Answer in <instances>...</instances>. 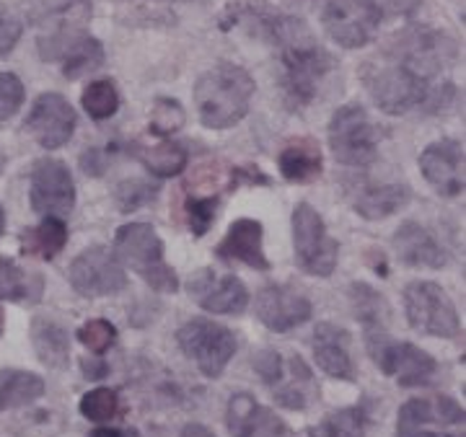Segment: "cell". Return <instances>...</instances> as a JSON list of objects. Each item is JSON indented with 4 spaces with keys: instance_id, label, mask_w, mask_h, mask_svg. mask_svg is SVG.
<instances>
[{
    "instance_id": "cell-1",
    "label": "cell",
    "mask_w": 466,
    "mask_h": 437,
    "mask_svg": "<svg viewBox=\"0 0 466 437\" xmlns=\"http://www.w3.org/2000/svg\"><path fill=\"white\" fill-rule=\"evenodd\" d=\"M456 57V47L446 34L428 26H410L394 34L381 57L363 65V84L373 104L400 117L425 106L438 85L433 81Z\"/></svg>"
},
{
    "instance_id": "cell-2",
    "label": "cell",
    "mask_w": 466,
    "mask_h": 437,
    "mask_svg": "<svg viewBox=\"0 0 466 437\" xmlns=\"http://www.w3.org/2000/svg\"><path fill=\"white\" fill-rule=\"evenodd\" d=\"M265 29L280 52L285 99L293 109L309 106L317 96L319 84L334 67L332 55L319 45L303 18L275 14L265 18Z\"/></svg>"
},
{
    "instance_id": "cell-3",
    "label": "cell",
    "mask_w": 466,
    "mask_h": 437,
    "mask_svg": "<svg viewBox=\"0 0 466 437\" xmlns=\"http://www.w3.org/2000/svg\"><path fill=\"white\" fill-rule=\"evenodd\" d=\"M257 84L241 65L220 63L195 84V106L208 130H228L249 114Z\"/></svg>"
},
{
    "instance_id": "cell-4",
    "label": "cell",
    "mask_w": 466,
    "mask_h": 437,
    "mask_svg": "<svg viewBox=\"0 0 466 437\" xmlns=\"http://www.w3.org/2000/svg\"><path fill=\"white\" fill-rule=\"evenodd\" d=\"M115 253L122 264L158 293H177L179 277L164 262V241L150 223H127L115 235Z\"/></svg>"
},
{
    "instance_id": "cell-5",
    "label": "cell",
    "mask_w": 466,
    "mask_h": 437,
    "mask_svg": "<svg viewBox=\"0 0 466 437\" xmlns=\"http://www.w3.org/2000/svg\"><path fill=\"white\" fill-rule=\"evenodd\" d=\"M329 148L342 166L366 168L379 155V133L360 104L339 106L329 119Z\"/></svg>"
},
{
    "instance_id": "cell-6",
    "label": "cell",
    "mask_w": 466,
    "mask_h": 437,
    "mask_svg": "<svg viewBox=\"0 0 466 437\" xmlns=\"http://www.w3.org/2000/svg\"><path fill=\"white\" fill-rule=\"evenodd\" d=\"M366 344L370 360L404 388L431 383L438 370L435 360L425 350L415 347L412 342H397L383 329H368Z\"/></svg>"
},
{
    "instance_id": "cell-7",
    "label": "cell",
    "mask_w": 466,
    "mask_h": 437,
    "mask_svg": "<svg viewBox=\"0 0 466 437\" xmlns=\"http://www.w3.org/2000/svg\"><path fill=\"white\" fill-rule=\"evenodd\" d=\"M293 252L299 267L311 277H329L337 269L339 243L327 233V225L309 202L293 210Z\"/></svg>"
},
{
    "instance_id": "cell-8",
    "label": "cell",
    "mask_w": 466,
    "mask_h": 437,
    "mask_svg": "<svg viewBox=\"0 0 466 437\" xmlns=\"http://www.w3.org/2000/svg\"><path fill=\"white\" fill-rule=\"evenodd\" d=\"M404 313L410 326L422 334L453 339L461 332V321L451 295L431 280H417L404 287Z\"/></svg>"
},
{
    "instance_id": "cell-9",
    "label": "cell",
    "mask_w": 466,
    "mask_h": 437,
    "mask_svg": "<svg viewBox=\"0 0 466 437\" xmlns=\"http://www.w3.org/2000/svg\"><path fill=\"white\" fill-rule=\"evenodd\" d=\"M383 11L376 0H329L321 14L324 32L342 50H360L373 42Z\"/></svg>"
},
{
    "instance_id": "cell-10",
    "label": "cell",
    "mask_w": 466,
    "mask_h": 437,
    "mask_svg": "<svg viewBox=\"0 0 466 437\" xmlns=\"http://www.w3.org/2000/svg\"><path fill=\"white\" fill-rule=\"evenodd\" d=\"M177 342L205 378H218L236 354V336L231 329L210 319L187 321L177 334Z\"/></svg>"
},
{
    "instance_id": "cell-11",
    "label": "cell",
    "mask_w": 466,
    "mask_h": 437,
    "mask_svg": "<svg viewBox=\"0 0 466 437\" xmlns=\"http://www.w3.org/2000/svg\"><path fill=\"white\" fill-rule=\"evenodd\" d=\"M70 285L84 298H106L127 287V274L106 246H88L70 264Z\"/></svg>"
},
{
    "instance_id": "cell-12",
    "label": "cell",
    "mask_w": 466,
    "mask_h": 437,
    "mask_svg": "<svg viewBox=\"0 0 466 437\" xmlns=\"http://www.w3.org/2000/svg\"><path fill=\"white\" fill-rule=\"evenodd\" d=\"M451 427H464V409L453 399H410L400 409L397 437H464V430L451 432Z\"/></svg>"
},
{
    "instance_id": "cell-13",
    "label": "cell",
    "mask_w": 466,
    "mask_h": 437,
    "mask_svg": "<svg viewBox=\"0 0 466 437\" xmlns=\"http://www.w3.org/2000/svg\"><path fill=\"white\" fill-rule=\"evenodd\" d=\"M29 202L34 213L45 218H63L76 207V184L70 168L57 158H42L32 168Z\"/></svg>"
},
{
    "instance_id": "cell-14",
    "label": "cell",
    "mask_w": 466,
    "mask_h": 437,
    "mask_svg": "<svg viewBox=\"0 0 466 437\" xmlns=\"http://www.w3.org/2000/svg\"><path fill=\"white\" fill-rule=\"evenodd\" d=\"M24 127L45 151H57L67 145V140L76 133V109L63 94H42L34 101Z\"/></svg>"
},
{
    "instance_id": "cell-15",
    "label": "cell",
    "mask_w": 466,
    "mask_h": 437,
    "mask_svg": "<svg viewBox=\"0 0 466 437\" xmlns=\"http://www.w3.org/2000/svg\"><path fill=\"white\" fill-rule=\"evenodd\" d=\"M420 171L438 194L459 197L464 192V145L453 137L431 143L420 155Z\"/></svg>"
},
{
    "instance_id": "cell-16",
    "label": "cell",
    "mask_w": 466,
    "mask_h": 437,
    "mask_svg": "<svg viewBox=\"0 0 466 437\" xmlns=\"http://www.w3.org/2000/svg\"><path fill=\"white\" fill-rule=\"evenodd\" d=\"M257 319L265 323L269 332L285 334L290 329H299L314 316V305L306 295L283 285H267L257 295Z\"/></svg>"
},
{
    "instance_id": "cell-17",
    "label": "cell",
    "mask_w": 466,
    "mask_h": 437,
    "mask_svg": "<svg viewBox=\"0 0 466 437\" xmlns=\"http://www.w3.org/2000/svg\"><path fill=\"white\" fill-rule=\"evenodd\" d=\"M189 293L198 298L205 311L218 313V316H241L249 305V290L236 274L216 277L210 269L198 274Z\"/></svg>"
},
{
    "instance_id": "cell-18",
    "label": "cell",
    "mask_w": 466,
    "mask_h": 437,
    "mask_svg": "<svg viewBox=\"0 0 466 437\" xmlns=\"http://www.w3.org/2000/svg\"><path fill=\"white\" fill-rule=\"evenodd\" d=\"M262 223L254 218H238L233 220L228 233L223 235V241L218 243V256L226 262H244L247 267L267 272L269 269V259L265 256V246H262Z\"/></svg>"
},
{
    "instance_id": "cell-19",
    "label": "cell",
    "mask_w": 466,
    "mask_h": 437,
    "mask_svg": "<svg viewBox=\"0 0 466 437\" xmlns=\"http://www.w3.org/2000/svg\"><path fill=\"white\" fill-rule=\"evenodd\" d=\"M391 241H394V252L400 256V262L407 267L441 269L449 259L443 246L431 235V231L422 228L415 220L401 223Z\"/></svg>"
},
{
    "instance_id": "cell-20",
    "label": "cell",
    "mask_w": 466,
    "mask_h": 437,
    "mask_svg": "<svg viewBox=\"0 0 466 437\" xmlns=\"http://www.w3.org/2000/svg\"><path fill=\"white\" fill-rule=\"evenodd\" d=\"M350 334L334 323H319L314 329V360L327 375L337 381H352Z\"/></svg>"
},
{
    "instance_id": "cell-21",
    "label": "cell",
    "mask_w": 466,
    "mask_h": 437,
    "mask_svg": "<svg viewBox=\"0 0 466 437\" xmlns=\"http://www.w3.org/2000/svg\"><path fill=\"white\" fill-rule=\"evenodd\" d=\"M32 344L39 363H45L47 368H67L70 336H67V329L60 321L50 319V316H36L32 321Z\"/></svg>"
},
{
    "instance_id": "cell-22",
    "label": "cell",
    "mask_w": 466,
    "mask_h": 437,
    "mask_svg": "<svg viewBox=\"0 0 466 437\" xmlns=\"http://www.w3.org/2000/svg\"><path fill=\"white\" fill-rule=\"evenodd\" d=\"M278 166L288 182L293 184H309L321 174V151L311 137H300L296 143L285 145L278 155Z\"/></svg>"
},
{
    "instance_id": "cell-23",
    "label": "cell",
    "mask_w": 466,
    "mask_h": 437,
    "mask_svg": "<svg viewBox=\"0 0 466 437\" xmlns=\"http://www.w3.org/2000/svg\"><path fill=\"white\" fill-rule=\"evenodd\" d=\"M410 202V189L404 184H381L363 192L355 200V213L366 220H383L400 213Z\"/></svg>"
},
{
    "instance_id": "cell-24",
    "label": "cell",
    "mask_w": 466,
    "mask_h": 437,
    "mask_svg": "<svg viewBox=\"0 0 466 437\" xmlns=\"http://www.w3.org/2000/svg\"><path fill=\"white\" fill-rule=\"evenodd\" d=\"M45 396V381L26 370H3L0 372V412L18 409Z\"/></svg>"
},
{
    "instance_id": "cell-25",
    "label": "cell",
    "mask_w": 466,
    "mask_h": 437,
    "mask_svg": "<svg viewBox=\"0 0 466 437\" xmlns=\"http://www.w3.org/2000/svg\"><path fill=\"white\" fill-rule=\"evenodd\" d=\"M42 295V277L24 272L14 259L0 256V301L29 303L39 301Z\"/></svg>"
},
{
    "instance_id": "cell-26",
    "label": "cell",
    "mask_w": 466,
    "mask_h": 437,
    "mask_svg": "<svg viewBox=\"0 0 466 437\" xmlns=\"http://www.w3.org/2000/svg\"><path fill=\"white\" fill-rule=\"evenodd\" d=\"M67 225L60 218H45L36 228L21 233V249L24 253H36L42 259H55L66 249Z\"/></svg>"
},
{
    "instance_id": "cell-27",
    "label": "cell",
    "mask_w": 466,
    "mask_h": 437,
    "mask_svg": "<svg viewBox=\"0 0 466 437\" xmlns=\"http://www.w3.org/2000/svg\"><path fill=\"white\" fill-rule=\"evenodd\" d=\"M137 155H140V161L146 164V168H148L156 179L179 176L184 168H187V161H189L184 145L174 143V140H161V143H156V145L140 148Z\"/></svg>"
},
{
    "instance_id": "cell-28",
    "label": "cell",
    "mask_w": 466,
    "mask_h": 437,
    "mask_svg": "<svg viewBox=\"0 0 466 437\" xmlns=\"http://www.w3.org/2000/svg\"><path fill=\"white\" fill-rule=\"evenodd\" d=\"M309 437H366V414L358 406L332 412L309 430Z\"/></svg>"
},
{
    "instance_id": "cell-29",
    "label": "cell",
    "mask_w": 466,
    "mask_h": 437,
    "mask_svg": "<svg viewBox=\"0 0 466 437\" xmlns=\"http://www.w3.org/2000/svg\"><path fill=\"white\" fill-rule=\"evenodd\" d=\"M81 106L91 119L104 122V119L115 117L116 109H119V91L109 78H101V81H91L86 85L84 94H81Z\"/></svg>"
},
{
    "instance_id": "cell-30",
    "label": "cell",
    "mask_w": 466,
    "mask_h": 437,
    "mask_svg": "<svg viewBox=\"0 0 466 437\" xmlns=\"http://www.w3.org/2000/svg\"><path fill=\"white\" fill-rule=\"evenodd\" d=\"M259 417H262V406L251 393H233L228 399L226 424L231 437H251Z\"/></svg>"
},
{
    "instance_id": "cell-31",
    "label": "cell",
    "mask_w": 466,
    "mask_h": 437,
    "mask_svg": "<svg viewBox=\"0 0 466 437\" xmlns=\"http://www.w3.org/2000/svg\"><path fill=\"white\" fill-rule=\"evenodd\" d=\"M350 298H352L355 316L366 323V332L368 329H381L383 313H386V301H383L373 287H368L366 283H355V285L350 287Z\"/></svg>"
},
{
    "instance_id": "cell-32",
    "label": "cell",
    "mask_w": 466,
    "mask_h": 437,
    "mask_svg": "<svg viewBox=\"0 0 466 437\" xmlns=\"http://www.w3.org/2000/svg\"><path fill=\"white\" fill-rule=\"evenodd\" d=\"M187 122V112L177 99L168 96H158L153 101L150 109V133L156 137H171L174 133H179Z\"/></svg>"
},
{
    "instance_id": "cell-33",
    "label": "cell",
    "mask_w": 466,
    "mask_h": 437,
    "mask_svg": "<svg viewBox=\"0 0 466 437\" xmlns=\"http://www.w3.org/2000/svg\"><path fill=\"white\" fill-rule=\"evenodd\" d=\"M116 409H119V399L112 388H94L81 399V414L88 422H96V424L115 420Z\"/></svg>"
},
{
    "instance_id": "cell-34",
    "label": "cell",
    "mask_w": 466,
    "mask_h": 437,
    "mask_svg": "<svg viewBox=\"0 0 466 437\" xmlns=\"http://www.w3.org/2000/svg\"><path fill=\"white\" fill-rule=\"evenodd\" d=\"M78 339H81V344L88 347L91 353L104 354L116 342L115 323L106 319L86 321L84 326L78 329Z\"/></svg>"
},
{
    "instance_id": "cell-35",
    "label": "cell",
    "mask_w": 466,
    "mask_h": 437,
    "mask_svg": "<svg viewBox=\"0 0 466 437\" xmlns=\"http://www.w3.org/2000/svg\"><path fill=\"white\" fill-rule=\"evenodd\" d=\"M24 99H26V88L16 73H0V122L16 117L18 109L24 106Z\"/></svg>"
},
{
    "instance_id": "cell-36",
    "label": "cell",
    "mask_w": 466,
    "mask_h": 437,
    "mask_svg": "<svg viewBox=\"0 0 466 437\" xmlns=\"http://www.w3.org/2000/svg\"><path fill=\"white\" fill-rule=\"evenodd\" d=\"M156 192H158L156 184L150 186L146 182H140V179H130V182H122V184L116 186L115 200L122 213H135L137 207H143L146 202L153 200Z\"/></svg>"
},
{
    "instance_id": "cell-37",
    "label": "cell",
    "mask_w": 466,
    "mask_h": 437,
    "mask_svg": "<svg viewBox=\"0 0 466 437\" xmlns=\"http://www.w3.org/2000/svg\"><path fill=\"white\" fill-rule=\"evenodd\" d=\"M218 197H189L187 200V218H189V228L195 235H205L208 228L213 225L216 218Z\"/></svg>"
},
{
    "instance_id": "cell-38",
    "label": "cell",
    "mask_w": 466,
    "mask_h": 437,
    "mask_svg": "<svg viewBox=\"0 0 466 437\" xmlns=\"http://www.w3.org/2000/svg\"><path fill=\"white\" fill-rule=\"evenodd\" d=\"M24 34V18L5 3H0V57L14 50Z\"/></svg>"
},
{
    "instance_id": "cell-39",
    "label": "cell",
    "mask_w": 466,
    "mask_h": 437,
    "mask_svg": "<svg viewBox=\"0 0 466 437\" xmlns=\"http://www.w3.org/2000/svg\"><path fill=\"white\" fill-rule=\"evenodd\" d=\"M254 370L259 372V378L265 381L267 386H275L283 381V357L275 350H262L254 357Z\"/></svg>"
},
{
    "instance_id": "cell-40",
    "label": "cell",
    "mask_w": 466,
    "mask_h": 437,
    "mask_svg": "<svg viewBox=\"0 0 466 437\" xmlns=\"http://www.w3.org/2000/svg\"><path fill=\"white\" fill-rule=\"evenodd\" d=\"M251 437H296V435L290 432V427H288L280 417H275L269 409H262V417H259V422H257V427H254Z\"/></svg>"
},
{
    "instance_id": "cell-41",
    "label": "cell",
    "mask_w": 466,
    "mask_h": 437,
    "mask_svg": "<svg viewBox=\"0 0 466 437\" xmlns=\"http://www.w3.org/2000/svg\"><path fill=\"white\" fill-rule=\"evenodd\" d=\"M106 166H109V161H106V155L99 148H88L81 155V168H84V174H88V176H101L106 171Z\"/></svg>"
},
{
    "instance_id": "cell-42",
    "label": "cell",
    "mask_w": 466,
    "mask_h": 437,
    "mask_svg": "<svg viewBox=\"0 0 466 437\" xmlns=\"http://www.w3.org/2000/svg\"><path fill=\"white\" fill-rule=\"evenodd\" d=\"M379 3V8H386L389 14H394V16H412L417 8H420V3L422 0H376Z\"/></svg>"
},
{
    "instance_id": "cell-43",
    "label": "cell",
    "mask_w": 466,
    "mask_h": 437,
    "mask_svg": "<svg viewBox=\"0 0 466 437\" xmlns=\"http://www.w3.org/2000/svg\"><path fill=\"white\" fill-rule=\"evenodd\" d=\"M182 437H216V432L210 427H205V424L192 422V424H187L182 430Z\"/></svg>"
},
{
    "instance_id": "cell-44",
    "label": "cell",
    "mask_w": 466,
    "mask_h": 437,
    "mask_svg": "<svg viewBox=\"0 0 466 437\" xmlns=\"http://www.w3.org/2000/svg\"><path fill=\"white\" fill-rule=\"evenodd\" d=\"M84 375L86 378H101V375H106V365L101 360H84Z\"/></svg>"
},
{
    "instance_id": "cell-45",
    "label": "cell",
    "mask_w": 466,
    "mask_h": 437,
    "mask_svg": "<svg viewBox=\"0 0 466 437\" xmlns=\"http://www.w3.org/2000/svg\"><path fill=\"white\" fill-rule=\"evenodd\" d=\"M91 437H122L116 430H96Z\"/></svg>"
},
{
    "instance_id": "cell-46",
    "label": "cell",
    "mask_w": 466,
    "mask_h": 437,
    "mask_svg": "<svg viewBox=\"0 0 466 437\" xmlns=\"http://www.w3.org/2000/svg\"><path fill=\"white\" fill-rule=\"evenodd\" d=\"M5 233V213H3V207H0V235Z\"/></svg>"
},
{
    "instance_id": "cell-47",
    "label": "cell",
    "mask_w": 466,
    "mask_h": 437,
    "mask_svg": "<svg viewBox=\"0 0 466 437\" xmlns=\"http://www.w3.org/2000/svg\"><path fill=\"white\" fill-rule=\"evenodd\" d=\"M3 326H5V313H3V308H0V334H3Z\"/></svg>"
}]
</instances>
